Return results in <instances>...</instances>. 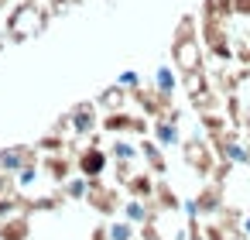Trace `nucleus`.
Wrapping results in <instances>:
<instances>
[{"label": "nucleus", "instance_id": "1", "mask_svg": "<svg viewBox=\"0 0 250 240\" xmlns=\"http://www.w3.org/2000/svg\"><path fill=\"white\" fill-rule=\"evenodd\" d=\"M48 24V11L35 0H21L18 7L7 11V24H4V38L7 42H28L35 35H42Z\"/></svg>", "mask_w": 250, "mask_h": 240}, {"label": "nucleus", "instance_id": "2", "mask_svg": "<svg viewBox=\"0 0 250 240\" xmlns=\"http://www.w3.org/2000/svg\"><path fill=\"white\" fill-rule=\"evenodd\" d=\"M106 165H110V154L100 148V141H93L89 148H83V151L76 154V172L86 175L89 182H100V175L106 172Z\"/></svg>", "mask_w": 250, "mask_h": 240}, {"label": "nucleus", "instance_id": "3", "mask_svg": "<svg viewBox=\"0 0 250 240\" xmlns=\"http://www.w3.org/2000/svg\"><path fill=\"white\" fill-rule=\"evenodd\" d=\"M65 117H69V127H72L76 137H89V134L96 131V124H100V113H96V103H93V100L76 103Z\"/></svg>", "mask_w": 250, "mask_h": 240}, {"label": "nucleus", "instance_id": "4", "mask_svg": "<svg viewBox=\"0 0 250 240\" xmlns=\"http://www.w3.org/2000/svg\"><path fill=\"white\" fill-rule=\"evenodd\" d=\"M31 161H38V148H24V144L0 148V172H7V175H18Z\"/></svg>", "mask_w": 250, "mask_h": 240}, {"label": "nucleus", "instance_id": "5", "mask_svg": "<svg viewBox=\"0 0 250 240\" xmlns=\"http://www.w3.org/2000/svg\"><path fill=\"white\" fill-rule=\"evenodd\" d=\"M38 165H42V175H45L48 182H55V185H62V182H65V178L76 172V161H69L62 151H55V154H45Z\"/></svg>", "mask_w": 250, "mask_h": 240}, {"label": "nucleus", "instance_id": "6", "mask_svg": "<svg viewBox=\"0 0 250 240\" xmlns=\"http://www.w3.org/2000/svg\"><path fill=\"white\" fill-rule=\"evenodd\" d=\"M28 233H31V216L28 213H11V216H4L0 219V240H28Z\"/></svg>", "mask_w": 250, "mask_h": 240}, {"label": "nucleus", "instance_id": "7", "mask_svg": "<svg viewBox=\"0 0 250 240\" xmlns=\"http://www.w3.org/2000/svg\"><path fill=\"white\" fill-rule=\"evenodd\" d=\"M89 189H93V182H89L86 175H69V178L62 182V189H59V192H62L65 199H76V202H79V199H86V196H89Z\"/></svg>", "mask_w": 250, "mask_h": 240}, {"label": "nucleus", "instance_id": "8", "mask_svg": "<svg viewBox=\"0 0 250 240\" xmlns=\"http://www.w3.org/2000/svg\"><path fill=\"white\" fill-rule=\"evenodd\" d=\"M86 202H89L93 209H100V213H113V209H117V199H113V192H110V189H100V182H93V189H89Z\"/></svg>", "mask_w": 250, "mask_h": 240}, {"label": "nucleus", "instance_id": "9", "mask_svg": "<svg viewBox=\"0 0 250 240\" xmlns=\"http://www.w3.org/2000/svg\"><path fill=\"white\" fill-rule=\"evenodd\" d=\"M154 89H158L161 96H171V93L178 89V76H175L171 65H158V69H154Z\"/></svg>", "mask_w": 250, "mask_h": 240}, {"label": "nucleus", "instance_id": "10", "mask_svg": "<svg viewBox=\"0 0 250 240\" xmlns=\"http://www.w3.org/2000/svg\"><path fill=\"white\" fill-rule=\"evenodd\" d=\"M38 178H42V165H38V161H31V165H24V168L14 175V189H18V192L35 189V185H38Z\"/></svg>", "mask_w": 250, "mask_h": 240}, {"label": "nucleus", "instance_id": "11", "mask_svg": "<svg viewBox=\"0 0 250 240\" xmlns=\"http://www.w3.org/2000/svg\"><path fill=\"white\" fill-rule=\"evenodd\" d=\"M124 93H127V89L113 83L110 89H103V93H100V100H96V107H103V110H117V107L124 103Z\"/></svg>", "mask_w": 250, "mask_h": 240}, {"label": "nucleus", "instance_id": "12", "mask_svg": "<svg viewBox=\"0 0 250 240\" xmlns=\"http://www.w3.org/2000/svg\"><path fill=\"white\" fill-rule=\"evenodd\" d=\"M35 148H38V151H45V154H55V151H62V148H65V137H62V131H52V134H45Z\"/></svg>", "mask_w": 250, "mask_h": 240}, {"label": "nucleus", "instance_id": "13", "mask_svg": "<svg viewBox=\"0 0 250 240\" xmlns=\"http://www.w3.org/2000/svg\"><path fill=\"white\" fill-rule=\"evenodd\" d=\"M11 213H21V199L14 192H0V219L11 216Z\"/></svg>", "mask_w": 250, "mask_h": 240}, {"label": "nucleus", "instance_id": "14", "mask_svg": "<svg viewBox=\"0 0 250 240\" xmlns=\"http://www.w3.org/2000/svg\"><path fill=\"white\" fill-rule=\"evenodd\" d=\"M110 154L117 158V161H134L137 158V151H134V144H127V141H113V148H110Z\"/></svg>", "mask_w": 250, "mask_h": 240}, {"label": "nucleus", "instance_id": "15", "mask_svg": "<svg viewBox=\"0 0 250 240\" xmlns=\"http://www.w3.org/2000/svg\"><path fill=\"white\" fill-rule=\"evenodd\" d=\"M106 233H110V240H134V223L130 219L127 223H110Z\"/></svg>", "mask_w": 250, "mask_h": 240}, {"label": "nucleus", "instance_id": "16", "mask_svg": "<svg viewBox=\"0 0 250 240\" xmlns=\"http://www.w3.org/2000/svg\"><path fill=\"white\" fill-rule=\"evenodd\" d=\"M154 137H158L161 144H178V131H175V124H154Z\"/></svg>", "mask_w": 250, "mask_h": 240}, {"label": "nucleus", "instance_id": "17", "mask_svg": "<svg viewBox=\"0 0 250 240\" xmlns=\"http://www.w3.org/2000/svg\"><path fill=\"white\" fill-rule=\"evenodd\" d=\"M124 213H127V219H130V223H144V219H147V209H144V202H141V199H130V202L124 206Z\"/></svg>", "mask_w": 250, "mask_h": 240}, {"label": "nucleus", "instance_id": "18", "mask_svg": "<svg viewBox=\"0 0 250 240\" xmlns=\"http://www.w3.org/2000/svg\"><path fill=\"white\" fill-rule=\"evenodd\" d=\"M117 86H124L127 93H134V89H141V76H137L134 69H127V72L117 76Z\"/></svg>", "mask_w": 250, "mask_h": 240}, {"label": "nucleus", "instance_id": "19", "mask_svg": "<svg viewBox=\"0 0 250 240\" xmlns=\"http://www.w3.org/2000/svg\"><path fill=\"white\" fill-rule=\"evenodd\" d=\"M0 192H14V175L0 172Z\"/></svg>", "mask_w": 250, "mask_h": 240}, {"label": "nucleus", "instance_id": "20", "mask_svg": "<svg viewBox=\"0 0 250 240\" xmlns=\"http://www.w3.org/2000/svg\"><path fill=\"white\" fill-rule=\"evenodd\" d=\"M11 4H14V0H0V11H11Z\"/></svg>", "mask_w": 250, "mask_h": 240}, {"label": "nucleus", "instance_id": "21", "mask_svg": "<svg viewBox=\"0 0 250 240\" xmlns=\"http://www.w3.org/2000/svg\"><path fill=\"white\" fill-rule=\"evenodd\" d=\"M35 4H42V0H35Z\"/></svg>", "mask_w": 250, "mask_h": 240}]
</instances>
